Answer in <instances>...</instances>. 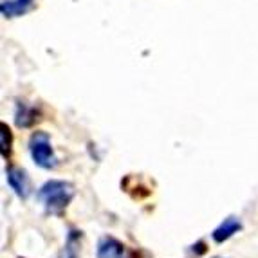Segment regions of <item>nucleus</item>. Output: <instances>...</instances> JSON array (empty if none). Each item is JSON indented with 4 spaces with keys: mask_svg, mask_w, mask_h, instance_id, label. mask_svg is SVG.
<instances>
[{
    "mask_svg": "<svg viewBox=\"0 0 258 258\" xmlns=\"http://www.w3.org/2000/svg\"><path fill=\"white\" fill-rule=\"evenodd\" d=\"M80 240H82V231L71 228L58 258H80Z\"/></svg>",
    "mask_w": 258,
    "mask_h": 258,
    "instance_id": "423d86ee",
    "label": "nucleus"
},
{
    "mask_svg": "<svg viewBox=\"0 0 258 258\" xmlns=\"http://www.w3.org/2000/svg\"><path fill=\"white\" fill-rule=\"evenodd\" d=\"M29 154L36 166L43 170H54L58 166L54 150H52L51 139L45 132H35L29 139Z\"/></svg>",
    "mask_w": 258,
    "mask_h": 258,
    "instance_id": "f03ea898",
    "label": "nucleus"
},
{
    "mask_svg": "<svg viewBox=\"0 0 258 258\" xmlns=\"http://www.w3.org/2000/svg\"><path fill=\"white\" fill-rule=\"evenodd\" d=\"M31 6H33V0H4L0 9H2V15L6 18H15L27 13Z\"/></svg>",
    "mask_w": 258,
    "mask_h": 258,
    "instance_id": "0eeeda50",
    "label": "nucleus"
},
{
    "mask_svg": "<svg viewBox=\"0 0 258 258\" xmlns=\"http://www.w3.org/2000/svg\"><path fill=\"white\" fill-rule=\"evenodd\" d=\"M240 229H242V220L238 219V217L231 215V217H228V219H224L222 222L213 229L211 238H213L217 244H222V242L229 240V238H231L235 233L240 231Z\"/></svg>",
    "mask_w": 258,
    "mask_h": 258,
    "instance_id": "39448f33",
    "label": "nucleus"
},
{
    "mask_svg": "<svg viewBox=\"0 0 258 258\" xmlns=\"http://www.w3.org/2000/svg\"><path fill=\"white\" fill-rule=\"evenodd\" d=\"M96 256L98 258H123L125 256V244L121 240H117L116 237L105 235V237H101L98 242Z\"/></svg>",
    "mask_w": 258,
    "mask_h": 258,
    "instance_id": "20e7f679",
    "label": "nucleus"
},
{
    "mask_svg": "<svg viewBox=\"0 0 258 258\" xmlns=\"http://www.w3.org/2000/svg\"><path fill=\"white\" fill-rule=\"evenodd\" d=\"M128 258H141V253H139V251H132Z\"/></svg>",
    "mask_w": 258,
    "mask_h": 258,
    "instance_id": "9d476101",
    "label": "nucleus"
},
{
    "mask_svg": "<svg viewBox=\"0 0 258 258\" xmlns=\"http://www.w3.org/2000/svg\"><path fill=\"white\" fill-rule=\"evenodd\" d=\"M15 121L20 128H27V126L35 125L38 121V110L35 107H27L26 103H18L17 105V114H15Z\"/></svg>",
    "mask_w": 258,
    "mask_h": 258,
    "instance_id": "6e6552de",
    "label": "nucleus"
},
{
    "mask_svg": "<svg viewBox=\"0 0 258 258\" xmlns=\"http://www.w3.org/2000/svg\"><path fill=\"white\" fill-rule=\"evenodd\" d=\"M6 179H8V184L11 186V189L22 201H26L31 195V181L26 170H22L18 166H8L6 168Z\"/></svg>",
    "mask_w": 258,
    "mask_h": 258,
    "instance_id": "7ed1b4c3",
    "label": "nucleus"
},
{
    "mask_svg": "<svg viewBox=\"0 0 258 258\" xmlns=\"http://www.w3.org/2000/svg\"><path fill=\"white\" fill-rule=\"evenodd\" d=\"M74 197V186L69 181L52 179L40 188L38 199L42 201L43 208L49 215H63L65 208L69 206Z\"/></svg>",
    "mask_w": 258,
    "mask_h": 258,
    "instance_id": "f257e3e1",
    "label": "nucleus"
},
{
    "mask_svg": "<svg viewBox=\"0 0 258 258\" xmlns=\"http://www.w3.org/2000/svg\"><path fill=\"white\" fill-rule=\"evenodd\" d=\"M0 138H2V157L9 161L11 159V150H13V134L4 121L0 123Z\"/></svg>",
    "mask_w": 258,
    "mask_h": 258,
    "instance_id": "1a4fd4ad",
    "label": "nucleus"
}]
</instances>
